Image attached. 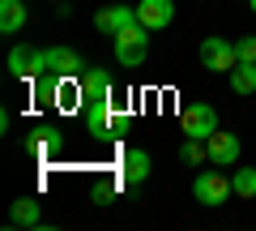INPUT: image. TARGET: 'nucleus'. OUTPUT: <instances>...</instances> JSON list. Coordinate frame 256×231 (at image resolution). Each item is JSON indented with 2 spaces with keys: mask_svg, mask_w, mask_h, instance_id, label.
<instances>
[{
  "mask_svg": "<svg viewBox=\"0 0 256 231\" xmlns=\"http://www.w3.org/2000/svg\"><path fill=\"white\" fill-rule=\"evenodd\" d=\"M150 35H154V30H146L141 22H132V26H124L120 35H111V39H116V60H120L124 69L146 65V56H150Z\"/></svg>",
  "mask_w": 256,
  "mask_h": 231,
  "instance_id": "1",
  "label": "nucleus"
},
{
  "mask_svg": "<svg viewBox=\"0 0 256 231\" xmlns=\"http://www.w3.org/2000/svg\"><path fill=\"white\" fill-rule=\"evenodd\" d=\"M9 73L18 82H43L52 69H47V52L43 47H30V43H18L9 52Z\"/></svg>",
  "mask_w": 256,
  "mask_h": 231,
  "instance_id": "2",
  "label": "nucleus"
},
{
  "mask_svg": "<svg viewBox=\"0 0 256 231\" xmlns=\"http://www.w3.org/2000/svg\"><path fill=\"white\" fill-rule=\"evenodd\" d=\"M230 193H235L230 176H218V171H196V180H192V197H196L201 205H210V210L226 205Z\"/></svg>",
  "mask_w": 256,
  "mask_h": 231,
  "instance_id": "3",
  "label": "nucleus"
},
{
  "mask_svg": "<svg viewBox=\"0 0 256 231\" xmlns=\"http://www.w3.org/2000/svg\"><path fill=\"white\" fill-rule=\"evenodd\" d=\"M201 65L210 69V73H230V69L239 65V52H235V43L230 39H218V35H210V39H201Z\"/></svg>",
  "mask_w": 256,
  "mask_h": 231,
  "instance_id": "4",
  "label": "nucleus"
},
{
  "mask_svg": "<svg viewBox=\"0 0 256 231\" xmlns=\"http://www.w3.org/2000/svg\"><path fill=\"white\" fill-rule=\"evenodd\" d=\"M180 124H184V137L205 141V137L218 133V107H210V103H188L184 116H180Z\"/></svg>",
  "mask_w": 256,
  "mask_h": 231,
  "instance_id": "5",
  "label": "nucleus"
},
{
  "mask_svg": "<svg viewBox=\"0 0 256 231\" xmlns=\"http://www.w3.org/2000/svg\"><path fill=\"white\" fill-rule=\"evenodd\" d=\"M150 167H154V163H150V154L132 146V150H124V154L116 158V176L128 180V184H141V180L150 176Z\"/></svg>",
  "mask_w": 256,
  "mask_h": 231,
  "instance_id": "6",
  "label": "nucleus"
},
{
  "mask_svg": "<svg viewBox=\"0 0 256 231\" xmlns=\"http://www.w3.org/2000/svg\"><path fill=\"white\" fill-rule=\"evenodd\" d=\"M86 129H90V137H116L111 133V124H116V107H111V99H98V103H86Z\"/></svg>",
  "mask_w": 256,
  "mask_h": 231,
  "instance_id": "7",
  "label": "nucleus"
},
{
  "mask_svg": "<svg viewBox=\"0 0 256 231\" xmlns=\"http://www.w3.org/2000/svg\"><path fill=\"white\" fill-rule=\"evenodd\" d=\"M171 18H175V0H141V5H137V22L146 30L171 26Z\"/></svg>",
  "mask_w": 256,
  "mask_h": 231,
  "instance_id": "8",
  "label": "nucleus"
},
{
  "mask_svg": "<svg viewBox=\"0 0 256 231\" xmlns=\"http://www.w3.org/2000/svg\"><path fill=\"white\" fill-rule=\"evenodd\" d=\"M47 69H52L56 77H82L86 60L73 52V47H47Z\"/></svg>",
  "mask_w": 256,
  "mask_h": 231,
  "instance_id": "9",
  "label": "nucleus"
},
{
  "mask_svg": "<svg viewBox=\"0 0 256 231\" xmlns=\"http://www.w3.org/2000/svg\"><path fill=\"white\" fill-rule=\"evenodd\" d=\"M77 82H82V107L86 103H98V99H111V73L107 69H86Z\"/></svg>",
  "mask_w": 256,
  "mask_h": 231,
  "instance_id": "10",
  "label": "nucleus"
},
{
  "mask_svg": "<svg viewBox=\"0 0 256 231\" xmlns=\"http://www.w3.org/2000/svg\"><path fill=\"white\" fill-rule=\"evenodd\" d=\"M132 22H137V5H132V9H128V5H107V9L94 18V26H98L102 35H120V30L132 26Z\"/></svg>",
  "mask_w": 256,
  "mask_h": 231,
  "instance_id": "11",
  "label": "nucleus"
},
{
  "mask_svg": "<svg viewBox=\"0 0 256 231\" xmlns=\"http://www.w3.org/2000/svg\"><path fill=\"white\" fill-rule=\"evenodd\" d=\"M205 146H210V158H214V163H218V167H230V163H235V158H239V137H235V133H214V137H205Z\"/></svg>",
  "mask_w": 256,
  "mask_h": 231,
  "instance_id": "12",
  "label": "nucleus"
},
{
  "mask_svg": "<svg viewBox=\"0 0 256 231\" xmlns=\"http://www.w3.org/2000/svg\"><path fill=\"white\" fill-rule=\"evenodd\" d=\"M26 26V0H0V35H18Z\"/></svg>",
  "mask_w": 256,
  "mask_h": 231,
  "instance_id": "13",
  "label": "nucleus"
},
{
  "mask_svg": "<svg viewBox=\"0 0 256 231\" xmlns=\"http://www.w3.org/2000/svg\"><path fill=\"white\" fill-rule=\"evenodd\" d=\"M9 227H43V210H38V201H13L9 210Z\"/></svg>",
  "mask_w": 256,
  "mask_h": 231,
  "instance_id": "14",
  "label": "nucleus"
},
{
  "mask_svg": "<svg viewBox=\"0 0 256 231\" xmlns=\"http://www.w3.org/2000/svg\"><path fill=\"white\" fill-rule=\"evenodd\" d=\"M230 90L235 94H256V60H239L230 69Z\"/></svg>",
  "mask_w": 256,
  "mask_h": 231,
  "instance_id": "15",
  "label": "nucleus"
},
{
  "mask_svg": "<svg viewBox=\"0 0 256 231\" xmlns=\"http://www.w3.org/2000/svg\"><path fill=\"white\" fill-rule=\"evenodd\" d=\"M60 146H64V133L60 129H34V133H30V150H38V154H56Z\"/></svg>",
  "mask_w": 256,
  "mask_h": 231,
  "instance_id": "16",
  "label": "nucleus"
},
{
  "mask_svg": "<svg viewBox=\"0 0 256 231\" xmlns=\"http://www.w3.org/2000/svg\"><path fill=\"white\" fill-rule=\"evenodd\" d=\"M230 184H235V197H256V167H239L235 176H230Z\"/></svg>",
  "mask_w": 256,
  "mask_h": 231,
  "instance_id": "17",
  "label": "nucleus"
},
{
  "mask_svg": "<svg viewBox=\"0 0 256 231\" xmlns=\"http://www.w3.org/2000/svg\"><path fill=\"white\" fill-rule=\"evenodd\" d=\"M201 158H210V146H201L196 137H188V141L180 146V163H184V167H196Z\"/></svg>",
  "mask_w": 256,
  "mask_h": 231,
  "instance_id": "18",
  "label": "nucleus"
},
{
  "mask_svg": "<svg viewBox=\"0 0 256 231\" xmlns=\"http://www.w3.org/2000/svg\"><path fill=\"white\" fill-rule=\"evenodd\" d=\"M116 193H120V180H102V184H94L90 201H94V205H107V201H111Z\"/></svg>",
  "mask_w": 256,
  "mask_h": 231,
  "instance_id": "19",
  "label": "nucleus"
},
{
  "mask_svg": "<svg viewBox=\"0 0 256 231\" xmlns=\"http://www.w3.org/2000/svg\"><path fill=\"white\" fill-rule=\"evenodd\" d=\"M235 52H239V60H256V35L235 39Z\"/></svg>",
  "mask_w": 256,
  "mask_h": 231,
  "instance_id": "20",
  "label": "nucleus"
},
{
  "mask_svg": "<svg viewBox=\"0 0 256 231\" xmlns=\"http://www.w3.org/2000/svg\"><path fill=\"white\" fill-rule=\"evenodd\" d=\"M248 5H252V13H256V0H248Z\"/></svg>",
  "mask_w": 256,
  "mask_h": 231,
  "instance_id": "21",
  "label": "nucleus"
},
{
  "mask_svg": "<svg viewBox=\"0 0 256 231\" xmlns=\"http://www.w3.org/2000/svg\"><path fill=\"white\" fill-rule=\"evenodd\" d=\"M52 5H60V0H52Z\"/></svg>",
  "mask_w": 256,
  "mask_h": 231,
  "instance_id": "22",
  "label": "nucleus"
}]
</instances>
